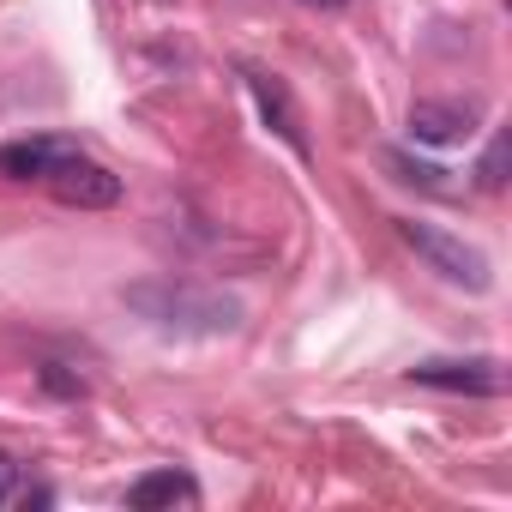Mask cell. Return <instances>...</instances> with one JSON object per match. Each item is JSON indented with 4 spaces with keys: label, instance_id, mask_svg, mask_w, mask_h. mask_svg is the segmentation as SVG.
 Wrapping results in <instances>:
<instances>
[{
    "label": "cell",
    "instance_id": "11",
    "mask_svg": "<svg viewBox=\"0 0 512 512\" xmlns=\"http://www.w3.org/2000/svg\"><path fill=\"white\" fill-rule=\"evenodd\" d=\"M37 380H43V392H55V398H85V380H79V374H67L61 362H49Z\"/></svg>",
    "mask_w": 512,
    "mask_h": 512
},
{
    "label": "cell",
    "instance_id": "2",
    "mask_svg": "<svg viewBox=\"0 0 512 512\" xmlns=\"http://www.w3.org/2000/svg\"><path fill=\"white\" fill-rule=\"evenodd\" d=\"M398 235L422 253V260L446 278V284H464V290H488V253L470 247L464 235H446L434 223H416V217H398Z\"/></svg>",
    "mask_w": 512,
    "mask_h": 512
},
{
    "label": "cell",
    "instance_id": "5",
    "mask_svg": "<svg viewBox=\"0 0 512 512\" xmlns=\"http://www.w3.org/2000/svg\"><path fill=\"white\" fill-rule=\"evenodd\" d=\"M247 91H253V103H260L266 127H272L296 157H308V133H302V109H296L290 85H284V79H272V73H260V67H247Z\"/></svg>",
    "mask_w": 512,
    "mask_h": 512
},
{
    "label": "cell",
    "instance_id": "3",
    "mask_svg": "<svg viewBox=\"0 0 512 512\" xmlns=\"http://www.w3.org/2000/svg\"><path fill=\"white\" fill-rule=\"evenodd\" d=\"M416 386L434 392H464V398H500L506 392V362L500 356H464V362H416Z\"/></svg>",
    "mask_w": 512,
    "mask_h": 512
},
{
    "label": "cell",
    "instance_id": "7",
    "mask_svg": "<svg viewBox=\"0 0 512 512\" xmlns=\"http://www.w3.org/2000/svg\"><path fill=\"white\" fill-rule=\"evenodd\" d=\"M410 133H416L422 145H464V139L476 133V115L458 109V103H416V109H410Z\"/></svg>",
    "mask_w": 512,
    "mask_h": 512
},
{
    "label": "cell",
    "instance_id": "8",
    "mask_svg": "<svg viewBox=\"0 0 512 512\" xmlns=\"http://www.w3.org/2000/svg\"><path fill=\"white\" fill-rule=\"evenodd\" d=\"M199 500V482L187 470H151L127 488V506L133 512H163V506H193Z\"/></svg>",
    "mask_w": 512,
    "mask_h": 512
},
{
    "label": "cell",
    "instance_id": "9",
    "mask_svg": "<svg viewBox=\"0 0 512 512\" xmlns=\"http://www.w3.org/2000/svg\"><path fill=\"white\" fill-rule=\"evenodd\" d=\"M386 169H398V181H410V187H422V193H440V199H452L458 187L446 181V169L440 163H416L410 151H386Z\"/></svg>",
    "mask_w": 512,
    "mask_h": 512
},
{
    "label": "cell",
    "instance_id": "6",
    "mask_svg": "<svg viewBox=\"0 0 512 512\" xmlns=\"http://www.w3.org/2000/svg\"><path fill=\"white\" fill-rule=\"evenodd\" d=\"M67 157H73V145H61V139H19V145H0V175H13V181H49Z\"/></svg>",
    "mask_w": 512,
    "mask_h": 512
},
{
    "label": "cell",
    "instance_id": "10",
    "mask_svg": "<svg viewBox=\"0 0 512 512\" xmlns=\"http://www.w3.org/2000/svg\"><path fill=\"white\" fill-rule=\"evenodd\" d=\"M476 175H482V187H488V193H500V187H506V139H494V145L482 151V169H476Z\"/></svg>",
    "mask_w": 512,
    "mask_h": 512
},
{
    "label": "cell",
    "instance_id": "4",
    "mask_svg": "<svg viewBox=\"0 0 512 512\" xmlns=\"http://www.w3.org/2000/svg\"><path fill=\"white\" fill-rule=\"evenodd\" d=\"M49 187H55L61 205H79V211H109V205H121V175L103 169V163H91V157H79V151L49 175Z\"/></svg>",
    "mask_w": 512,
    "mask_h": 512
},
{
    "label": "cell",
    "instance_id": "1",
    "mask_svg": "<svg viewBox=\"0 0 512 512\" xmlns=\"http://www.w3.org/2000/svg\"><path fill=\"white\" fill-rule=\"evenodd\" d=\"M127 308L145 314L163 332H199V338H217V332L241 326V302L211 296V290H187V284H133Z\"/></svg>",
    "mask_w": 512,
    "mask_h": 512
},
{
    "label": "cell",
    "instance_id": "12",
    "mask_svg": "<svg viewBox=\"0 0 512 512\" xmlns=\"http://www.w3.org/2000/svg\"><path fill=\"white\" fill-rule=\"evenodd\" d=\"M19 494V458L13 452H0V506H7Z\"/></svg>",
    "mask_w": 512,
    "mask_h": 512
},
{
    "label": "cell",
    "instance_id": "13",
    "mask_svg": "<svg viewBox=\"0 0 512 512\" xmlns=\"http://www.w3.org/2000/svg\"><path fill=\"white\" fill-rule=\"evenodd\" d=\"M302 7H320V13H338V7H350V0H302Z\"/></svg>",
    "mask_w": 512,
    "mask_h": 512
}]
</instances>
